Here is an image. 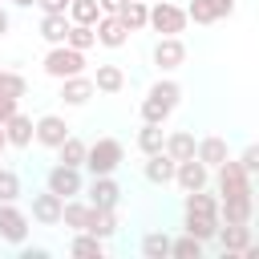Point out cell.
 <instances>
[{"label":"cell","mask_w":259,"mask_h":259,"mask_svg":"<svg viewBox=\"0 0 259 259\" xmlns=\"http://www.w3.org/2000/svg\"><path fill=\"white\" fill-rule=\"evenodd\" d=\"M178 101H182V85H178V81H154L150 93H146V101H142V121L162 125V121L178 109Z\"/></svg>","instance_id":"1"},{"label":"cell","mask_w":259,"mask_h":259,"mask_svg":"<svg viewBox=\"0 0 259 259\" xmlns=\"http://www.w3.org/2000/svg\"><path fill=\"white\" fill-rule=\"evenodd\" d=\"M45 73L49 77H57V81H65V77H77V73H85V53L81 49H73V45H53L49 53H45Z\"/></svg>","instance_id":"2"},{"label":"cell","mask_w":259,"mask_h":259,"mask_svg":"<svg viewBox=\"0 0 259 259\" xmlns=\"http://www.w3.org/2000/svg\"><path fill=\"white\" fill-rule=\"evenodd\" d=\"M121 158H125V146L117 142V138H97L93 146H89V154H85V170L97 178V174H113L117 166H121Z\"/></svg>","instance_id":"3"},{"label":"cell","mask_w":259,"mask_h":259,"mask_svg":"<svg viewBox=\"0 0 259 259\" xmlns=\"http://www.w3.org/2000/svg\"><path fill=\"white\" fill-rule=\"evenodd\" d=\"M186 8H178V4H170V0H150V28L154 32H162V36H178V32H186Z\"/></svg>","instance_id":"4"},{"label":"cell","mask_w":259,"mask_h":259,"mask_svg":"<svg viewBox=\"0 0 259 259\" xmlns=\"http://www.w3.org/2000/svg\"><path fill=\"white\" fill-rule=\"evenodd\" d=\"M45 186H49L53 194H61V198H77V194L85 190V178H81V166H65V162H57V166L49 170V178H45Z\"/></svg>","instance_id":"5"},{"label":"cell","mask_w":259,"mask_h":259,"mask_svg":"<svg viewBox=\"0 0 259 259\" xmlns=\"http://www.w3.org/2000/svg\"><path fill=\"white\" fill-rule=\"evenodd\" d=\"M0 239L12 247H20L28 239V214L16 202H0Z\"/></svg>","instance_id":"6"},{"label":"cell","mask_w":259,"mask_h":259,"mask_svg":"<svg viewBox=\"0 0 259 259\" xmlns=\"http://www.w3.org/2000/svg\"><path fill=\"white\" fill-rule=\"evenodd\" d=\"M182 61H186L182 36H158V45H154V65H158L162 73H174Z\"/></svg>","instance_id":"7"},{"label":"cell","mask_w":259,"mask_h":259,"mask_svg":"<svg viewBox=\"0 0 259 259\" xmlns=\"http://www.w3.org/2000/svg\"><path fill=\"white\" fill-rule=\"evenodd\" d=\"M69 134H73V130H69V121H65L61 113H40V117H36V142H40V146L57 150Z\"/></svg>","instance_id":"8"},{"label":"cell","mask_w":259,"mask_h":259,"mask_svg":"<svg viewBox=\"0 0 259 259\" xmlns=\"http://www.w3.org/2000/svg\"><path fill=\"white\" fill-rule=\"evenodd\" d=\"M89 202H93L97 210H117V202H121V186L113 182V174H97V178L89 182Z\"/></svg>","instance_id":"9"},{"label":"cell","mask_w":259,"mask_h":259,"mask_svg":"<svg viewBox=\"0 0 259 259\" xmlns=\"http://www.w3.org/2000/svg\"><path fill=\"white\" fill-rule=\"evenodd\" d=\"M61 206H65V198L53 194L49 186H45L40 194H32V219H36L40 227H57V223H61Z\"/></svg>","instance_id":"10"},{"label":"cell","mask_w":259,"mask_h":259,"mask_svg":"<svg viewBox=\"0 0 259 259\" xmlns=\"http://www.w3.org/2000/svg\"><path fill=\"white\" fill-rule=\"evenodd\" d=\"M93 28H97V45H105V49H121V45L130 40V28L121 24V16H109V12H101Z\"/></svg>","instance_id":"11"},{"label":"cell","mask_w":259,"mask_h":259,"mask_svg":"<svg viewBox=\"0 0 259 259\" xmlns=\"http://www.w3.org/2000/svg\"><path fill=\"white\" fill-rule=\"evenodd\" d=\"M4 138H8V146H16V150H24V146H32L36 142V121L32 117H24L20 109L4 121Z\"/></svg>","instance_id":"12"},{"label":"cell","mask_w":259,"mask_h":259,"mask_svg":"<svg viewBox=\"0 0 259 259\" xmlns=\"http://www.w3.org/2000/svg\"><path fill=\"white\" fill-rule=\"evenodd\" d=\"M174 182L190 194V190H202L206 182H210V166H202L198 158H186V162H178V170H174Z\"/></svg>","instance_id":"13"},{"label":"cell","mask_w":259,"mask_h":259,"mask_svg":"<svg viewBox=\"0 0 259 259\" xmlns=\"http://www.w3.org/2000/svg\"><path fill=\"white\" fill-rule=\"evenodd\" d=\"M219 247H223V255H243V247L251 243V227L247 223H219Z\"/></svg>","instance_id":"14"},{"label":"cell","mask_w":259,"mask_h":259,"mask_svg":"<svg viewBox=\"0 0 259 259\" xmlns=\"http://www.w3.org/2000/svg\"><path fill=\"white\" fill-rule=\"evenodd\" d=\"M174 170H178V162H174L166 150H162V154H150L146 166H142L146 182H154V186H170V182H174Z\"/></svg>","instance_id":"15"},{"label":"cell","mask_w":259,"mask_h":259,"mask_svg":"<svg viewBox=\"0 0 259 259\" xmlns=\"http://www.w3.org/2000/svg\"><path fill=\"white\" fill-rule=\"evenodd\" d=\"M219 214H198V210H182V227H186V235H194L198 243H210L214 235H219Z\"/></svg>","instance_id":"16"},{"label":"cell","mask_w":259,"mask_h":259,"mask_svg":"<svg viewBox=\"0 0 259 259\" xmlns=\"http://www.w3.org/2000/svg\"><path fill=\"white\" fill-rule=\"evenodd\" d=\"M93 93H97V85H93V77H85V73L61 81V101H65V105H85Z\"/></svg>","instance_id":"17"},{"label":"cell","mask_w":259,"mask_h":259,"mask_svg":"<svg viewBox=\"0 0 259 259\" xmlns=\"http://www.w3.org/2000/svg\"><path fill=\"white\" fill-rule=\"evenodd\" d=\"M61 223H65L69 231H85V227L93 223V202H81V198H65V206H61Z\"/></svg>","instance_id":"18"},{"label":"cell","mask_w":259,"mask_h":259,"mask_svg":"<svg viewBox=\"0 0 259 259\" xmlns=\"http://www.w3.org/2000/svg\"><path fill=\"white\" fill-rule=\"evenodd\" d=\"M69 12H45L40 16V36L49 40V45H65V36H69Z\"/></svg>","instance_id":"19"},{"label":"cell","mask_w":259,"mask_h":259,"mask_svg":"<svg viewBox=\"0 0 259 259\" xmlns=\"http://www.w3.org/2000/svg\"><path fill=\"white\" fill-rule=\"evenodd\" d=\"M194 158H198L202 166H210V170H214V166H223V162H227L231 154H227V142H223L219 134H210V138H202V142H198Z\"/></svg>","instance_id":"20"},{"label":"cell","mask_w":259,"mask_h":259,"mask_svg":"<svg viewBox=\"0 0 259 259\" xmlns=\"http://www.w3.org/2000/svg\"><path fill=\"white\" fill-rule=\"evenodd\" d=\"M69 255H77V259H101V255H105V239H97V235H89V231H73Z\"/></svg>","instance_id":"21"},{"label":"cell","mask_w":259,"mask_h":259,"mask_svg":"<svg viewBox=\"0 0 259 259\" xmlns=\"http://www.w3.org/2000/svg\"><path fill=\"white\" fill-rule=\"evenodd\" d=\"M93 85H97V93H121V89H125V73H121V65H97Z\"/></svg>","instance_id":"22"},{"label":"cell","mask_w":259,"mask_h":259,"mask_svg":"<svg viewBox=\"0 0 259 259\" xmlns=\"http://www.w3.org/2000/svg\"><path fill=\"white\" fill-rule=\"evenodd\" d=\"M194 150H198L194 134H186V130H174V134H166V154H170L174 162H186V158H194Z\"/></svg>","instance_id":"23"},{"label":"cell","mask_w":259,"mask_h":259,"mask_svg":"<svg viewBox=\"0 0 259 259\" xmlns=\"http://www.w3.org/2000/svg\"><path fill=\"white\" fill-rule=\"evenodd\" d=\"M117 16H121V24H125L130 32L150 28V4H146V0H125V8H121Z\"/></svg>","instance_id":"24"},{"label":"cell","mask_w":259,"mask_h":259,"mask_svg":"<svg viewBox=\"0 0 259 259\" xmlns=\"http://www.w3.org/2000/svg\"><path fill=\"white\" fill-rule=\"evenodd\" d=\"M138 150L150 158V154H162L166 150V134H162V125H154V121H142V130H138Z\"/></svg>","instance_id":"25"},{"label":"cell","mask_w":259,"mask_h":259,"mask_svg":"<svg viewBox=\"0 0 259 259\" xmlns=\"http://www.w3.org/2000/svg\"><path fill=\"white\" fill-rule=\"evenodd\" d=\"M85 154H89V146L81 138H73V134L57 146V162H65V166H85Z\"/></svg>","instance_id":"26"},{"label":"cell","mask_w":259,"mask_h":259,"mask_svg":"<svg viewBox=\"0 0 259 259\" xmlns=\"http://www.w3.org/2000/svg\"><path fill=\"white\" fill-rule=\"evenodd\" d=\"M142 255H146V259H170V235H166V231L142 235Z\"/></svg>","instance_id":"27"},{"label":"cell","mask_w":259,"mask_h":259,"mask_svg":"<svg viewBox=\"0 0 259 259\" xmlns=\"http://www.w3.org/2000/svg\"><path fill=\"white\" fill-rule=\"evenodd\" d=\"M85 231H89V235H97V239H113V235H117V214H113V210H97V206H93V223H89Z\"/></svg>","instance_id":"28"},{"label":"cell","mask_w":259,"mask_h":259,"mask_svg":"<svg viewBox=\"0 0 259 259\" xmlns=\"http://www.w3.org/2000/svg\"><path fill=\"white\" fill-rule=\"evenodd\" d=\"M97 16H101L97 0H69V20L73 24H97Z\"/></svg>","instance_id":"29"},{"label":"cell","mask_w":259,"mask_h":259,"mask_svg":"<svg viewBox=\"0 0 259 259\" xmlns=\"http://www.w3.org/2000/svg\"><path fill=\"white\" fill-rule=\"evenodd\" d=\"M65 45H73V49L89 53V49L97 45V28H93V24H69V36H65Z\"/></svg>","instance_id":"30"},{"label":"cell","mask_w":259,"mask_h":259,"mask_svg":"<svg viewBox=\"0 0 259 259\" xmlns=\"http://www.w3.org/2000/svg\"><path fill=\"white\" fill-rule=\"evenodd\" d=\"M182 210H198V214H219V198H214V194H206V186H202V190H190V194H186Z\"/></svg>","instance_id":"31"},{"label":"cell","mask_w":259,"mask_h":259,"mask_svg":"<svg viewBox=\"0 0 259 259\" xmlns=\"http://www.w3.org/2000/svg\"><path fill=\"white\" fill-rule=\"evenodd\" d=\"M202 247L194 235H182V239H170V259H202Z\"/></svg>","instance_id":"32"},{"label":"cell","mask_w":259,"mask_h":259,"mask_svg":"<svg viewBox=\"0 0 259 259\" xmlns=\"http://www.w3.org/2000/svg\"><path fill=\"white\" fill-rule=\"evenodd\" d=\"M186 16H190L194 24H214V20H219V12H214L210 0H190V4H186Z\"/></svg>","instance_id":"33"},{"label":"cell","mask_w":259,"mask_h":259,"mask_svg":"<svg viewBox=\"0 0 259 259\" xmlns=\"http://www.w3.org/2000/svg\"><path fill=\"white\" fill-rule=\"evenodd\" d=\"M16 198H20V178L16 170L0 166V202H16Z\"/></svg>","instance_id":"34"},{"label":"cell","mask_w":259,"mask_h":259,"mask_svg":"<svg viewBox=\"0 0 259 259\" xmlns=\"http://www.w3.org/2000/svg\"><path fill=\"white\" fill-rule=\"evenodd\" d=\"M0 93H8V97H24V93H28V81H24L20 73L0 69Z\"/></svg>","instance_id":"35"},{"label":"cell","mask_w":259,"mask_h":259,"mask_svg":"<svg viewBox=\"0 0 259 259\" xmlns=\"http://www.w3.org/2000/svg\"><path fill=\"white\" fill-rule=\"evenodd\" d=\"M239 162H243V170H247L251 178H259V142H251V146L239 154Z\"/></svg>","instance_id":"36"},{"label":"cell","mask_w":259,"mask_h":259,"mask_svg":"<svg viewBox=\"0 0 259 259\" xmlns=\"http://www.w3.org/2000/svg\"><path fill=\"white\" fill-rule=\"evenodd\" d=\"M16 101H20V97H8V93H0V125H4V121L16 113Z\"/></svg>","instance_id":"37"},{"label":"cell","mask_w":259,"mask_h":259,"mask_svg":"<svg viewBox=\"0 0 259 259\" xmlns=\"http://www.w3.org/2000/svg\"><path fill=\"white\" fill-rule=\"evenodd\" d=\"M40 12H69V0H36Z\"/></svg>","instance_id":"38"},{"label":"cell","mask_w":259,"mask_h":259,"mask_svg":"<svg viewBox=\"0 0 259 259\" xmlns=\"http://www.w3.org/2000/svg\"><path fill=\"white\" fill-rule=\"evenodd\" d=\"M210 4H214L219 20H223V16H231V12H235V4H239V0H210Z\"/></svg>","instance_id":"39"},{"label":"cell","mask_w":259,"mask_h":259,"mask_svg":"<svg viewBox=\"0 0 259 259\" xmlns=\"http://www.w3.org/2000/svg\"><path fill=\"white\" fill-rule=\"evenodd\" d=\"M101 4V12H109V16H117L121 8H125V0H97Z\"/></svg>","instance_id":"40"},{"label":"cell","mask_w":259,"mask_h":259,"mask_svg":"<svg viewBox=\"0 0 259 259\" xmlns=\"http://www.w3.org/2000/svg\"><path fill=\"white\" fill-rule=\"evenodd\" d=\"M45 255H49L45 247H24V251H20V259H45Z\"/></svg>","instance_id":"41"},{"label":"cell","mask_w":259,"mask_h":259,"mask_svg":"<svg viewBox=\"0 0 259 259\" xmlns=\"http://www.w3.org/2000/svg\"><path fill=\"white\" fill-rule=\"evenodd\" d=\"M239 259H259V243H255V239H251V243H247V247H243V255H239Z\"/></svg>","instance_id":"42"},{"label":"cell","mask_w":259,"mask_h":259,"mask_svg":"<svg viewBox=\"0 0 259 259\" xmlns=\"http://www.w3.org/2000/svg\"><path fill=\"white\" fill-rule=\"evenodd\" d=\"M4 32H8V12L0 8V36H4Z\"/></svg>","instance_id":"43"},{"label":"cell","mask_w":259,"mask_h":259,"mask_svg":"<svg viewBox=\"0 0 259 259\" xmlns=\"http://www.w3.org/2000/svg\"><path fill=\"white\" fill-rule=\"evenodd\" d=\"M4 150H8V138H4V125H0V158H4Z\"/></svg>","instance_id":"44"},{"label":"cell","mask_w":259,"mask_h":259,"mask_svg":"<svg viewBox=\"0 0 259 259\" xmlns=\"http://www.w3.org/2000/svg\"><path fill=\"white\" fill-rule=\"evenodd\" d=\"M12 4H16V8H32L36 0H12Z\"/></svg>","instance_id":"45"},{"label":"cell","mask_w":259,"mask_h":259,"mask_svg":"<svg viewBox=\"0 0 259 259\" xmlns=\"http://www.w3.org/2000/svg\"><path fill=\"white\" fill-rule=\"evenodd\" d=\"M255 202H259V186H255Z\"/></svg>","instance_id":"46"},{"label":"cell","mask_w":259,"mask_h":259,"mask_svg":"<svg viewBox=\"0 0 259 259\" xmlns=\"http://www.w3.org/2000/svg\"><path fill=\"white\" fill-rule=\"evenodd\" d=\"M146 4H150V0H146Z\"/></svg>","instance_id":"47"},{"label":"cell","mask_w":259,"mask_h":259,"mask_svg":"<svg viewBox=\"0 0 259 259\" xmlns=\"http://www.w3.org/2000/svg\"><path fill=\"white\" fill-rule=\"evenodd\" d=\"M0 4H4V0H0Z\"/></svg>","instance_id":"48"}]
</instances>
